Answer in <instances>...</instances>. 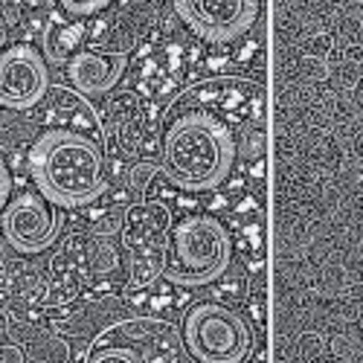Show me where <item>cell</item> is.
Segmentation results:
<instances>
[{
  "label": "cell",
  "instance_id": "5b68a950",
  "mask_svg": "<svg viewBox=\"0 0 363 363\" xmlns=\"http://www.w3.org/2000/svg\"><path fill=\"white\" fill-rule=\"evenodd\" d=\"M177 12L206 41H235L247 35L264 0H174Z\"/></svg>",
  "mask_w": 363,
  "mask_h": 363
},
{
  "label": "cell",
  "instance_id": "6da1fadb",
  "mask_svg": "<svg viewBox=\"0 0 363 363\" xmlns=\"http://www.w3.org/2000/svg\"><path fill=\"white\" fill-rule=\"evenodd\" d=\"M29 172L38 192L55 206H87L105 186V155L76 131H47L29 151Z\"/></svg>",
  "mask_w": 363,
  "mask_h": 363
},
{
  "label": "cell",
  "instance_id": "3957f363",
  "mask_svg": "<svg viewBox=\"0 0 363 363\" xmlns=\"http://www.w3.org/2000/svg\"><path fill=\"white\" fill-rule=\"evenodd\" d=\"M230 235L213 216H189L172 230L166 277L177 285H206L230 267Z\"/></svg>",
  "mask_w": 363,
  "mask_h": 363
},
{
  "label": "cell",
  "instance_id": "9c48e42d",
  "mask_svg": "<svg viewBox=\"0 0 363 363\" xmlns=\"http://www.w3.org/2000/svg\"><path fill=\"white\" fill-rule=\"evenodd\" d=\"M87 363H145V360L128 346H108V349H99L90 354Z\"/></svg>",
  "mask_w": 363,
  "mask_h": 363
},
{
  "label": "cell",
  "instance_id": "7a4b0ae2",
  "mask_svg": "<svg viewBox=\"0 0 363 363\" xmlns=\"http://www.w3.org/2000/svg\"><path fill=\"white\" fill-rule=\"evenodd\" d=\"M235 160L227 125L206 111H186L172 119L163 140V172L174 186L203 192L224 184Z\"/></svg>",
  "mask_w": 363,
  "mask_h": 363
},
{
  "label": "cell",
  "instance_id": "277c9868",
  "mask_svg": "<svg viewBox=\"0 0 363 363\" xmlns=\"http://www.w3.org/2000/svg\"><path fill=\"white\" fill-rule=\"evenodd\" d=\"M184 343L198 363H241L253 335L235 311L218 302H198L184 320Z\"/></svg>",
  "mask_w": 363,
  "mask_h": 363
},
{
  "label": "cell",
  "instance_id": "30bf717a",
  "mask_svg": "<svg viewBox=\"0 0 363 363\" xmlns=\"http://www.w3.org/2000/svg\"><path fill=\"white\" fill-rule=\"evenodd\" d=\"M70 15H94L99 9H105L111 0H58Z\"/></svg>",
  "mask_w": 363,
  "mask_h": 363
},
{
  "label": "cell",
  "instance_id": "8fae6325",
  "mask_svg": "<svg viewBox=\"0 0 363 363\" xmlns=\"http://www.w3.org/2000/svg\"><path fill=\"white\" fill-rule=\"evenodd\" d=\"M0 363H23V352L15 343H0Z\"/></svg>",
  "mask_w": 363,
  "mask_h": 363
},
{
  "label": "cell",
  "instance_id": "8992f818",
  "mask_svg": "<svg viewBox=\"0 0 363 363\" xmlns=\"http://www.w3.org/2000/svg\"><path fill=\"white\" fill-rule=\"evenodd\" d=\"M52 206L55 203H50L41 192H23L6 203L0 224H4V235L15 250L41 253L52 245L58 227H62Z\"/></svg>",
  "mask_w": 363,
  "mask_h": 363
},
{
  "label": "cell",
  "instance_id": "52a82bcc",
  "mask_svg": "<svg viewBox=\"0 0 363 363\" xmlns=\"http://www.w3.org/2000/svg\"><path fill=\"white\" fill-rule=\"evenodd\" d=\"M50 87L47 62L35 47H9L0 55V105L12 111L35 108Z\"/></svg>",
  "mask_w": 363,
  "mask_h": 363
},
{
  "label": "cell",
  "instance_id": "ba28073f",
  "mask_svg": "<svg viewBox=\"0 0 363 363\" xmlns=\"http://www.w3.org/2000/svg\"><path fill=\"white\" fill-rule=\"evenodd\" d=\"M125 70V55L123 52H96V50H79L67 62V76L76 90L82 94H108L119 82Z\"/></svg>",
  "mask_w": 363,
  "mask_h": 363
},
{
  "label": "cell",
  "instance_id": "7c38bea8",
  "mask_svg": "<svg viewBox=\"0 0 363 363\" xmlns=\"http://www.w3.org/2000/svg\"><path fill=\"white\" fill-rule=\"evenodd\" d=\"M9 189H12V180H9V172L0 160V209H6V201H9Z\"/></svg>",
  "mask_w": 363,
  "mask_h": 363
}]
</instances>
